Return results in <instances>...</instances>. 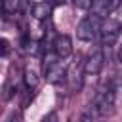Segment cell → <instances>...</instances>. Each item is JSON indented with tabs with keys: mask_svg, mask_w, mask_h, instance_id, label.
I'll return each mask as SVG.
<instances>
[{
	"mask_svg": "<svg viewBox=\"0 0 122 122\" xmlns=\"http://www.w3.org/2000/svg\"><path fill=\"white\" fill-rule=\"evenodd\" d=\"M99 27H101L99 15H97V13L88 15V17H84V19L78 23V27H76V36H78L80 40H84V42H90V40H93L95 32H99Z\"/></svg>",
	"mask_w": 122,
	"mask_h": 122,
	"instance_id": "277c9868",
	"label": "cell"
},
{
	"mask_svg": "<svg viewBox=\"0 0 122 122\" xmlns=\"http://www.w3.org/2000/svg\"><path fill=\"white\" fill-rule=\"evenodd\" d=\"M93 2L95 0H72V4L78 10H90V8H93Z\"/></svg>",
	"mask_w": 122,
	"mask_h": 122,
	"instance_id": "8fae6325",
	"label": "cell"
},
{
	"mask_svg": "<svg viewBox=\"0 0 122 122\" xmlns=\"http://www.w3.org/2000/svg\"><path fill=\"white\" fill-rule=\"evenodd\" d=\"M51 10H53L51 2H38V4L32 6V17L36 21H46V19H50Z\"/></svg>",
	"mask_w": 122,
	"mask_h": 122,
	"instance_id": "ba28073f",
	"label": "cell"
},
{
	"mask_svg": "<svg viewBox=\"0 0 122 122\" xmlns=\"http://www.w3.org/2000/svg\"><path fill=\"white\" fill-rule=\"evenodd\" d=\"M23 80H25V86H27V90H34V88L38 86V82H40L38 71H36L32 65H29V67L25 69V72H23Z\"/></svg>",
	"mask_w": 122,
	"mask_h": 122,
	"instance_id": "9c48e42d",
	"label": "cell"
},
{
	"mask_svg": "<svg viewBox=\"0 0 122 122\" xmlns=\"http://www.w3.org/2000/svg\"><path fill=\"white\" fill-rule=\"evenodd\" d=\"M114 97H116V93H114L112 86L101 90V92L97 93V97H95L93 112H95L97 116H107V114H111V112H112V107H114Z\"/></svg>",
	"mask_w": 122,
	"mask_h": 122,
	"instance_id": "3957f363",
	"label": "cell"
},
{
	"mask_svg": "<svg viewBox=\"0 0 122 122\" xmlns=\"http://www.w3.org/2000/svg\"><path fill=\"white\" fill-rule=\"evenodd\" d=\"M53 51H55L61 59H67V57L72 53V40H71V36L59 34V36L53 40Z\"/></svg>",
	"mask_w": 122,
	"mask_h": 122,
	"instance_id": "8992f818",
	"label": "cell"
},
{
	"mask_svg": "<svg viewBox=\"0 0 122 122\" xmlns=\"http://www.w3.org/2000/svg\"><path fill=\"white\" fill-rule=\"evenodd\" d=\"M0 44H2V55H8V51H10V42H8V38H2Z\"/></svg>",
	"mask_w": 122,
	"mask_h": 122,
	"instance_id": "7c38bea8",
	"label": "cell"
},
{
	"mask_svg": "<svg viewBox=\"0 0 122 122\" xmlns=\"http://www.w3.org/2000/svg\"><path fill=\"white\" fill-rule=\"evenodd\" d=\"M118 61L122 63V48H120V51H118Z\"/></svg>",
	"mask_w": 122,
	"mask_h": 122,
	"instance_id": "5bb4252c",
	"label": "cell"
},
{
	"mask_svg": "<svg viewBox=\"0 0 122 122\" xmlns=\"http://www.w3.org/2000/svg\"><path fill=\"white\" fill-rule=\"evenodd\" d=\"M120 32H122V23L118 19H112V17L105 19L101 23V27H99L101 44L103 46H114L116 40H118V36H120Z\"/></svg>",
	"mask_w": 122,
	"mask_h": 122,
	"instance_id": "7a4b0ae2",
	"label": "cell"
},
{
	"mask_svg": "<svg viewBox=\"0 0 122 122\" xmlns=\"http://www.w3.org/2000/svg\"><path fill=\"white\" fill-rule=\"evenodd\" d=\"M42 69H44L46 80L51 82V84H57V82H61L67 76V61H63L55 51L44 57Z\"/></svg>",
	"mask_w": 122,
	"mask_h": 122,
	"instance_id": "6da1fadb",
	"label": "cell"
},
{
	"mask_svg": "<svg viewBox=\"0 0 122 122\" xmlns=\"http://www.w3.org/2000/svg\"><path fill=\"white\" fill-rule=\"evenodd\" d=\"M103 65H105V53H103L101 48H97V50H93V51L86 57V61H84V72L95 76V74L101 72Z\"/></svg>",
	"mask_w": 122,
	"mask_h": 122,
	"instance_id": "5b68a950",
	"label": "cell"
},
{
	"mask_svg": "<svg viewBox=\"0 0 122 122\" xmlns=\"http://www.w3.org/2000/svg\"><path fill=\"white\" fill-rule=\"evenodd\" d=\"M17 2H19V0H2V10H4V15L15 13V10H17Z\"/></svg>",
	"mask_w": 122,
	"mask_h": 122,
	"instance_id": "30bf717a",
	"label": "cell"
},
{
	"mask_svg": "<svg viewBox=\"0 0 122 122\" xmlns=\"http://www.w3.org/2000/svg\"><path fill=\"white\" fill-rule=\"evenodd\" d=\"M53 4H55V6H63V4H65V0H53Z\"/></svg>",
	"mask_w": 122,
	"mask_h": 122,
	"instance_id": "4fadbf2b",
	"label": "cell"
},
{
	"mask_svg": "<svg viewBox=\"0 0 122 122\" xmlns=\"http://www.w3.org/2000/svg\"><path fill=\"white\" fill-rule=\"evenodd\" d=\"M120 2L122 0H95L93 2V11L99 17H107L111 11H114L120 6Z\"/></svg>",
	"mask_w": 122,
	"mask_h": 122,
	"instance_id": "52a82bcc",
	"label": "cell"
}]
</instances>
